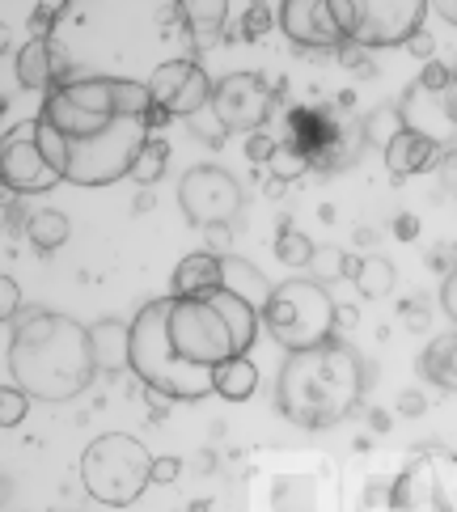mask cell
Wrapping results in <instances>:
<instances>
[{
  "mask_svg": "<svg viewBox=\"0 0 457 512\" xmlns=\"http://www.w3.org/2000/svg\"><path fill=\"white\" fill-rule=\"evenodd\" d=\"M419 369L432 386L441 390H457V335H441L424 347V356H419Z\"/></svg>",
  "mask_w": 457,
  "mask_h": 512,
  "instance_id": "21",
  "label": "cell"
},
{
  "mask_svg": "<svg viewBox=\"0 0 457 512\" xmlns=\"http://www.w3.org/2000/svg\"><path fill=\"white\" fill-rule=\"evenodd\" d=\"M339 64L343 68H352L356 72V77H373V60H369V51H364V47H356V43H343L339 47Z\"/></svg>",
  "mask_w": 457,
  "mask_h": 512,
  "instance_id": "35",
  "label": "cell"
},
{
  "mask_svg": "<svg viewBox=\"0 0 457 512\" xmlns=\"http://www.w3.org/2000/svg\"><path fill=\"white\" fill-rule=\"evenodd\" d=\"M453 77H457V60H453Z\"/></svg>",
  "mask_w": 457,
  "mask_h": 512,
  "instance_id": "47",
  "label": "cell"
},
{
  "mask_svg": "<svg viewBox=\"0 0 457 512\" xmlns=\"http://www.w3.org/2000/svg\"><path fill=\"white\" fill-rule=\"evenodd\" d=\"M17 309H22V288H17V280H0V318H5V326H9V318H17Z\"/></svg>",
  "mask_w": 457,
  "mask_h": 512,
  "instance_id": "37",
  "label": "cell"
},
{
  "mask_svg": "<svg viewBox=\"0 0 457 512\" xmlns=\"http://www.w3.org/2000/svg\"><path fill=\"white\" fill-rule=\"evenodd\" d=\"M212 377H216V394L229 398V402H246L254 390H259V369H254V360H250V356H233V360H225Z\"/></svg>",
  "mask_w": 457,
  "mask_h": 512,
  "instance_id": "22",
  "label": "cell"
},
{
  "mask_svg": "<svg viewBox=\"0 0 457 512\" xmlns=\"http://www.w3.org/2000/svg\"><path fill=\"white\" fill-rule=\"evenodd\" d=\"M94 335V352H98V369H132V322H115V318H102L89 326Z\"/></svg>",
  "mask_w": 457,
  "mask_h": 512,
  "instance_id": "19",
  "label": "cell"
},
{
  "mask_svg": "<svg viewBox=\"0 0 457 512\" xmlns=\"http://www.w3.org/2000/svg\"><path fill=\"white\" fill-rule=\"evenodd\" d=\"M394 233L402 237V242H411V237H419V221H415V216H407V212H402L398 221H394Z\"/></svg>",
  "mask_w": 457,
  "mask_h": 512,
  "instance_id": "43",
  "label": "cell"
},
{
  "mask_svg": "<svg viewBox=\"0 0 457 512\" xmlns=\"http://www.w3.org/2000/svg\"><path fill=\"white\" fill-rule=\"evenodd\" d=\"M187 127H191V136H195V140L212 144V149H216V144H225V136H229V127H225L221 119H216L212 106H204L199 115H191V119H187Z\"/></svg>",
  "mask_w": 457,
  "mask_h": 512,
  "instance_id": "32",
  "label": "cell"
},
{
  "mask_svg": "<svg viewBox=\"0 0 457 512\" xmlns=\"http://www.w3.org/2000/svg\"><path fill=\"white\" fill-rule=\"evenodd\" d=\"M436 9H441L445 22H453V26H457V5H436Z\"/></svg>",
  "mask_w": 457,
  "mask_h": 512,
  "instance_id": "45",
  "label": "cell"
},
{
  "mask_svg": "<svg viewBox=\"0 0 457 512\" xmlns=\"http://www.w3.org/2000/svg\"><path fill=\"white\" fill-rule=\"evenodd\" d=\"M402 127H411V119L402 115V106H377V111L364 119L360 132H364V140H369V144H381V149H386Z\"/></svg>",
  "mask_w": 457,
  "mask_h": 512,
  "instance_id": "26",
  "label": "cell"
},
{
  "mask_svg": "<svg viewBox=\"0 0 457 512\" xmlns=\"http://www.w3.org/2000/svg\"><path fill=\"white\" fill-rule=\"evenodd\" d=\"M174 17L182 22V30L191 34V43L199 51H208L221 43L225 22H229V5L225 0H182V5H174Z\"/></svg>",
  "mask_w": 457,
  "mask_h": 512,
  "instance_id": "17",
  "label": "cell"
},
{
  "mask_svg": "<svg viewBox=\"0 0 457 512\" xmlns=\"http://www.w3.org/2000/svg\"><path fill=\"white\" fill-rule=\"evenodd\" d=\"M280 26L297 47H343L347 30L335 13V0H284Z\"/></svg>",
  "mask_w": 457,
  "mask_h": 512,
  "instance_id": "15",
  "label": "cell"
},
{
  "mask_svg": "<svg viewBox=\"0 0 457 512\" xmlns=\"http://www.w3.org/2000/svg\"><path fill=\"white\" fill-rule=\"evenodd\" d=\"M204 237H208V254H229V242H233L229 225H212L204 229Z\"/></svg>",
  "mask_w": 457,
  "mask_h": 512,
  "instance_id": "41",
  "label": "cell"
},
{
  "mask_svg": "<svg viewBox=\"0 0 457 512\" xmlns=\"http://www.w3.org/2000/svg\"><path fill=\"white\" fill-rule=\"evenodd\" d=\"M394 512H457V453L424 445L394 474Z\"/></svg>",
  "mask_w": 457,
  "mask_h": 512,
  "instance_id": "9",
  "label": "cell"
},
{
  "mask_svg": "<svg viewBox=\"0 0 457 512\" xmlns=\"http://www.w3.org/2000/svg\"><path fill=\"white\" fill-rule=\"evenodd\" d=\"M178 474H182L178 457H153V483H157V487H170Z\"/></svg>",
  "mask_w": 457,
  "mask_h": 512,
  "instance_id": "39",
  "label": "cell"
},
{
  "mask_svg": "<svg viewBox=\"0 0 457 512\" xmlns=\"http://www.w3.org/2000/svg\"><path fill=\"white\" fill-rule=\"evenodd\" d=\"M402 322H407V326H424V322H428V314H424V305H415V301H407V305H402Z\"/></svg>",
  "mask_w": 457,
  "mask_h": 512,
  "instance_id": "44",
  "label": "cell"
},
{
  "mask_svg": "<svg viewBox=\"0 0 457 512\" xmlns=\"http://www.w3.org/2000/svg\"><path fill=\"white\" fill-rule=\"evenodd\" d=\"M280 22V13H276V5H263V0H254V5H246V13H242V26H237V39H246V43H254V39H263V34Z\"/></svg>",
  "mask_w": 457,
  "mask_h": 512,
  "instance_id": "29",
  "label": "cell"
},
{
  "mask_svg": "<svg viewBox=\"0 0 457 512\" xmlns=\"http://www.w3.org/2000/svg\"><path fill=\"white\" fill-rule=\"evenodd\" d=\"M170 343L187 364L208 369V373H216L225 360L242 356L229 318L221 314V305H216L212 297H174V305H170Z\"/></svg>",
  "mask_w": 457,
  "mask_h": 512,
  "instance_id": "8",
  "label": "cell"
},
{
  "mask_svg": "<svg viewBox=\"0 0 457 512\" xmlns=\"http://www.w3.org/2000/svg\"><path fill=\"white\" fill-rule=\"evenodd\" d=\"M276 149H280V140H276V136H263V132L246 136V157H250V161H259V166H271Z\"/></svg>",
  "mask_w": 457,
  "mask_h": 512,
  "instance_id": "36",
  "label": "cell"
},
{
  "mask_svg": "<svg viewBox=\"0 0 457 512\" xmlns=\"http://www.w3.org/2000/svg\"><path fill=\"white\" fill-rule=\"evenodd\" d=\"M149 94H153L157 111H166L170 119H191L204 111V106H212L216 85L195 60H166L153 68Z\"/></svg>",
  "mask_w": 457,
  "mask_h": 512,
  "instance_id": "14",
  "label": "cell"
},
{
  "mask_svg": "<svg viewBox=\"0 0 457 512\" xmlns=\"http://www.w3.org/2000/svg\"><path fill=\"white\" fill-rule=\"evenodd\" d=\"M424 17H428L424 0H356L352 43L364 51L407 47L424 30Z\"/></svg>",
  "mask_w": 457,
  "mask_h": 512,
  "instance_id": "13",
  "label": "cell"
},
{
  "mask_svg": "<svg viewBox=\"0 0 457 512\" xmlns=\"http://www.w3.org/2000/svg\"><path fill=\"white\" fill-rule=\"evenodd\" d=\"M441 309L449 314V322L457 326V267H449L445 280H441Z\"/></svg>",
  "mask_w": 457,
  "mask_h": 512,
  "instance_id": "38",
  "label": "cell"
},
{
  "mask_svg": "<svg viewBox=\"0 0 457 512\" xmlns=\"http://www.w3.org/2000/svg\"><path fill=\"white\" fill-rule=\"evenodd\" d=\"M5 364L13 386L30 398L68 402L89 390L98 373V352L89 326L56 309H30L9 331L5 326Z\"/></svg>",
  "mask_w": 457,
  "mask_h": 512,
  "instance_id": "2",
  "label": "cell"
},
{
  "mask_svg": "<svg viewBox=\"0 0 457 512\" xmlns=\"http://www.w3.org/2000/svg\"><path fill=\"white\" fill-rule=\"evenodd\" d=\"M149 81L77 77L51 89L39 111V144L72 187H111L132 178L136 157L153 136Z\"/></svg>",
  "mask_w": 457,
  "mask_h": 512,
  "instance_id": "1",
  "label": "cell"
},
{
  "mask_svg": "<svg viewBox=\"0 0 457 512\" xmlns=\"http://www.w3.org/2000/svg\"><path fill=\"white\" fill-rule=\"evenodd\" d=\"M68 216L56 212V208H43V212H30L26 216V237H30V246L39 250V254H51V250H60L68 242Z\"/></svg>",
  "mask_w": 457,
  "mask_h": 512,
  "instance_id": "23",
  "label": "cell"
},
{
  "mask_svg": "<svg viewBox=\"0 0 457 512\" xmlns=\"http://www.w3.org/2000/svg\"><path fill=\"white\" fill-rule=\"evenodd\" d=\"M259 318L284 352H309L339 331V305L318 280H280Z\"/></svg>",
  "mask_w": 457,
  "mask_h": 512,
  "instance_id": "6",
  "label": "cell"
},
{
  "mask_svg": "<svg viewBox=\"0 0 457 512\" xmlns=\"http://www.w3.org/2000/svg\"><path fill=\"white\" fill-rule=\"evenodd\" d=\"M364 398V364L343 339L288 352L276 373V411L305 432L343 424Z\"/></svg>",
  "mask_w": 457,
  "mask_h": 512,
  "instance_id": "3",
  "label": "cell"
},
{
  "mask_svg": "<svg viewBox=\"0 0 457 512\" xmlns=\"http://www.w3.org/2000/svg\"><path fill=\"white\" fill-rule=\"evenodd\" d=\"M30 411V394L22 386H13V381H5V390H0V428H17Z\"/></svg>",
  "mask_w": 457,
  "mask_h": 512,
  "instance_id": "30",
  "label": "cell"
},
{
  "mask_svg": "<svg viewBox=\"0 0 457 512\" xmlns=\"http://www.w3.org/2000/svg\"><path fill=\"white\" fill-rule=\"evenodd\" d=\"M225 288V267H221V254H187L178 267H174V292L170 297H208V292Z\"/></svg>",
  "mask_w": 457,
  "mask_h": 512,
  "instance_id": "18",
  "label": "cell"
},
{
  "mask_svg": "<svg viewBox=\"0 0 457 512\" xmlns=\"http://www.w3.org/2000/svg\"><path fill=\"white\" fill-rule=\"evenodd\" d=\"M221 267H225V288L237 292V297H246L263 314V305L271 301V288H276V284H271L254 263L237 259V254H221Z\"/></svg>",
  "mask_w": 457,
  "mask_h": 512,
  "instance_id": "20",
  "label": "cell"
},
{
  "mask_svg": "<svg viewBox=\"0 0 457 512\" xmlns=\"http://www.w3.org/2000/svg\"><path fill=\"white\" fill-rule=\"evenodd\" d=\"M187 512H212V504L208 500H191V508Z\"/></svg>",
  "mask_w": 457,
  "mask_h": 512,
  "instance_id": "46",
  "label": "cell"
},
{
  "mask_svg": "<svg viewBox=\"0 0 457 512\" xmlns=\"http://www.w3.org/2000/svg\"><path fill=\"white\" fill-rule=\"evenodd\" d=\"M246 195L237 178L221 166H191L178 182V208L191 225L212 229V225H233L242 216Z\"/></svg>",
  "mask_w": 457,
  "mask_h": 512,
  "instance_id": "11",
  "label": "cell"
},
{
  "mask_svg": "<svg viewBox=\"0 0 457 512\" xmlns=\"http://www.w3.org/2000/svg\"><path fill=\"white\" fill-rule=\"evenodd\" d=\"M407 51H411V56H415V60H424V64H432V56H436V39H432V34H428V30H419V34H415V39L407 43Z\"/></svg>",
  "mask_w": 457,
  "mask_h": 512,
  "instance_id": "40",
  "label": "cell"
},
{
  "mask_svg": "<svg viewBox=\"0 0 457 512\" xmlns=\"http://www.w3.org/2000/svg\"><path fill=\"white\" fill-rule=\"evenodd\" d=\"M305 170H314V161H309L301 149H292V144H284V140H280L276 157H271V174H276L280 182H288V178H301Z\"/></svg>",
  "mask_w": 457,
  "mask_h": 512,
  "instance_id": "31",
  "label": "cell"
},
{
  "mask_svg": "<svg viewBox=\"0 0 457 512\" xmlns=\"http://www.w3.org/2000/svg\"><path fill=\"white\" fill-rule=\"evenodd\" d=\"M356 288L364 292V297H386V292L394 288V263L381 259V254H373V259H360L356 267Z\"/></svg>",
  "mask_w": 457,
  "mask_h": 512,
  "instance_id": "27",
  "label": "cell"
},
{
  "mask_svg": "<svg viewBox=\"0 0 457 512\" xmlns=\"http://www.w3.org/2000/svg\"><path fill=\"white\" fill-rule=\"evenodd\" d=\"M394 474H381V470L364 474V483L356 491V512H394Z\"/></svg>",
  "mask_w": 457,
  "mask_h": 512,
  "instance_id": "25",
  "label": "cell"
},
{
  "mask_svg": "<svg viewBox=\"0 0 457 512\" xmlns=\"http://www.w3.org/2000/svg\"><path fill=\"white\" fill-rule=\"evenodd\" d=\"M453 68L449 64H441V60H432V64H424V72H419V89H424V94H449L453 89Z\"/></svg>",
  "mask_w": 457,
  "mask_h": 512,
  "instance_id": "34",
  "label": "cell"
},
{
  "mask_svg": "<svg viewBox=\"0 0 457 512\" xmlns=\"http://www.w3.org/2000/svg\"><path fill=\"white\" fill-rule=\"evenodd\" d=\"M0 182L13 195H43L64 182L39 144V119L9 127L5 140H0Z\"/></svg>",
  "mask_w": 457,
  "mask_h": 512,
  "instance_id": "12",
  "label": "cell"
},
{
  "mask_svg": "<svg viewBox=\"0 0 457 512\" xmlns=\"http://www.w3.org/2000/svg\"><path fill=\"white\" fill-rule=\"evenodd\" d=\"M314 254H318V246L309 242V237L301 233V229H292L288 221H280V229H276V259L284 263V267H309L314 263Z\"/></svg>",
  "mask_w": 457,
  "mask_h": 512,
  "instance_id": "24",
  "label": "cell"
},
{
  "mask_svg": "<svg viewBox=\"0 0 457 512\" xmlns=\"http://www.w3.org/2000/svg\"><path fill=\"white\" fill-rule=\"evenodd\" d=\"M250 512H343V474L326 453H259L246 474Z\"/></svg>",
  "mask_w": 457,
  "mask_h": 512,
  "instance_id": "4",
  "label": "cell"
},
{
  "mask_svg": "<svg viewBox=\"0 0 457 512\" xmlns=\"http://www.w3.org/2000/svg\"><path fill=\"white\" fill-rule=\"evenodd\" d=\"M153 483V453L127 432H102L81 453V487L98 504L127 508Z\"/></svg>",
  "mask_w": 457,
  "mask_h": 512,
  "instance_id": "7",
  "label": "cell"
},
{
  "mask_svg": "<svg viewBox=\"0 0 457 512\" xmlns=\"http://www.w3.org/2000/svg\"><path fill=\"white\" fill-rule=\"evenodd\" d=\"M170 305L174 297H157L136 309L132 318V373L153 394L170 402H199L216 394V377L187 364L170 343Z\"/></svg>",
  "mask_w": 457,
  "mask_h": 512,
  "instance_id": "5",
  "label": "cell"
},
{
  "mask_svg": "<svg viewBox=\"0 0 457 512\" xmlns=\"http://www.w3.org/2000/svg\"><path fill=\"white\" fill-rule=\"evenodd\" d=\"M166 161H170V144L153 136L149 144H144V153L136 157V166H132V178L140 182V187H153V182L166 174Z\"/></svg>",
  "mask_w": 457,
  "mask_h": 512,
  "instance_id": "28",
  "label": "cell"
},
{
  "mask_svg": "<svg viewBox=\"0 0 457 512\" xmlns=\"http://www.w3.org/2000/svg\"><path fill=\"white\" fill-rule=\"evenodd\" d=\"M72 5H64V0H51V5H34L30 13V34L34 39H51V30H56L60 17H68Z\"/></svg>",
  "mask_w": 457,
  "mask_h": 512,
  "instance_id": "33",
  "label": "cell"
},
{
  "mask_svg": "<svg viewBox=\"0 0 457 512\" xmlns=\"http://www.w3.org/2000/svg\"><path fill=\"white\" fill-rule=\"evenodd\" d=\"M424 407H428V402H424V398H419L415 390H407V394H402V398H398V411H402V415H424Z\"/></svg>",
  "mask_w": 457,
  "mask_h": 512,
  "instance_id": "42",
  "label": "cell"
},
{
  "mask_svg": "<svg viewBox=\"0 0 457 512\" xmlns=\"http://www.w3.org/2000/svg\"><path fill=\"white\" fill-rule=\"evenodd\" d=\"M284 98V81L271 85L263 72H229V77L216 81L212 94V111L229 132H263V123L276 115V106Z\"/></svg>",
  "mask_w": 457,
  "mask_h": 512,
  "instance_id": "10",
  "label": "cell"
},
{
  "mask_svg": "<svg viewBox=\"0 0 457 512\" xmlns=\"http://www.w3.org/2000/svg\"><path fill=\"white\" fill-rule=\"evenodd\" d=\"M441 161V144H436L424 127H402V132L386 144V170L402 182V178H415L432 170Z\"/></svg>",
  "mask_w": 457,
  "mask_h": 512,
  "instance_id": "16",
  "label": "cell"
}]
</instances>
